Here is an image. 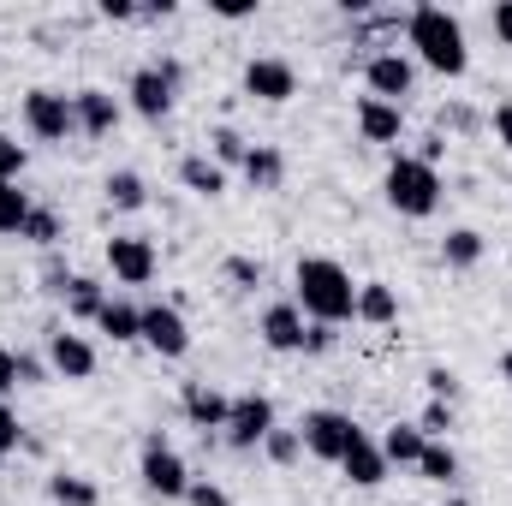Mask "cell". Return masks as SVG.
Instances as JSON below:
<instances>
[{
	"instance_id": "6da1fadb",
	"label": "cell",
	"mask_w": 512,
	"mask_h": 506,
	"mask_svg": "<svg viewBox=\"0 0 512 506\" xmlns=\"http://www.w3.org/2000/svg\"><path fill=\"white\" fill-rule=\"evenodd\" d=\"M405 42L417 48V60L441 78H459L471 66V48H465V24L447 12V6H411L405 12Z\"/></svg>"
},
{
	"instance_id": "7a4b0ae2",
	"label": "cell",
	"mask_w": 512,
	"mask_h": 506,
	"mask_svg": "<svg viewBox=\"0 0 512 506\" xmlns=\"http://www.w3.org/2000/svg\"><path fill=\"white\" fill-rule=\"evenodd\" d=\"M292 286H298V310L310 322L340 328L346 316H358V286H352V274L334 256H304L298 274H292Z\"/></svg>"
},
{
	"instance_id": "3957f363",
	"label": "cell",
	"mask_w": 512,
	"mask_h": 506,
	"mask_svg": "<svg viewBox=\"0 0 512 506\" xmlns=\"http://www.w3.org/2000/svg\"><path fill=\"white\" fill-rule=\"evenodd\" d=\"M382 191H387V209H393V215H411V221H423V215L441 209V173L423 167L417 155H393Z\"/></svg>"
},
{
	"instance_id": "277c9868",
	"label": "cell",
	"mask_w": 512,
	"mask_h": 506,
	"mask_svg": "<svg viewBox=\"0 0 512 506\" xmlns=\"http://www.w3.org/2000/svg\"><path fill=\"white\" fill-rule=\"evenodd\" d=\"M179 78H185L179 60H167V54L149 60V66H137V72H131V90H126L131 108H137L143 120H167V114H173V96H179Z\"/></svg>"
},
{
	"instance_id": "5b68a950",
	"label": "cell",
	"mask_w": 512,
	"mask_h": 506,
	"mask_svg": "<svg viewBox=\"0 0 512 506\" xmlns=\"http://www.w3.org/2000/svg\"><path fill=\"white\" fill-rule=\"evenodd\" d=\"M143 489L161 495V501H185V489H191V471H185V459L173 453V441L161 429L143 441Z\"/></svg>"
},
{
	"instance_id": "8992f818",
	"label": "cell",
	"mask_w": 512,
	"mask_h": 506,
	"mask_svg": "<svg viewBox=\"0 0 512 506\" xmlns=\"http://www.w3.org/2000/svg\"><path fill=\"white\" fill-rule=\"evenodd\" d=\"M358 435H364V429H358L346 411H310V417L298 423L304 453H316V459H328V465H340V459H346V447H352Z\"/></svg>"
},
{
	"instance_id": "52a82bcc",
	"label": "cell",
	"mask_w": 512,
	"mask_h": 506,
	"mask_svg": "<svg viewBox=\"0 0 512 506\" xmlns=\"http://www.w3.org/2000/svg\"><path fill=\"white\" fill-rule=\"evenodd\" d=\"M24 131L42 137V143H66V137L78 131L72 96H60V90H30V96H24Z\"/></svg>"
},
{
	"instance_id": "ba28073f",
	"label": "cell",
	"mask_w": 512,
	"mask_h": 506,
	"mask_svg": "<svg viewBox=\"0 0 512 506\" xmlns=\"http://www.w3.org/2000/svg\"><path fill=\"white\" fill-rule=\"evenodd\" d=\"M268 429H274V399L268 393H239L233 411H227V447L251 453V447L268 441Z\"/></svg>"
},
{
	"instance_id": "9c48e42d",
	"label": "cell",
	"mask_w": 512,
	"mask_h": 506,
	"mask_svg": "<svg viewBox=\"0 0 512 506\" xmlns=\"http://www.w3.org/2000/svg\"><path fill=\"white\" fill-rule=\"evenodd\" d=\"M364 84H370L376 102H393V108H399V102L411 96V84H417V66H411L399 48H382V54L364 60Z\"/></svg>"
},
{
	"instance_id": "30bf717a",
	"label": "cell",
	"mask_w": 512,
	"mask_h": 506,
	"mask_svg": "<svg viewBox=\"0 0 512 506\" xmlns=\"http://www.w3.org/2000/svg\"><path fill=\"white\" fill-rule=\"evenodd\" d=\"M143 346L161 358H185L191 352V328L173 304H143Z\"/></svg>"
},
{
	"instance_id": "8fae6325",
	"label": "cell",
	"mask_w": 512,
	"mask_h": 506,
	"mask_svg": "<svg viewBox=\"0 0 512 506\" xmlns=\"http://www.w3.org/2000/svg\"><path fill=\"white\" fill-rule=\"evenodd\" d=\"M245 96H256V102H292V96H298V72H292V60H280V54H256L251 66H245Z\"/></svg>"
},
{
	"instance_id": "7c38bea8",
	"label": "cell",
	"mask_w": 512,
	"mask_h": 506,
	"mask_svg": "<svg viewBox=\"0 0 512 506\" xmlns=\"http://www.w3.org/2000/svg\"><path fill=\"white\" fill-rule=\"evenodd\" d=\"M108 268H114V280H126V286H149V280H155V245L137 239V233H114V239H108Z\"/></svg>"
},
{
	"instance_id": "4fadbf2b",
	"label": "cell",
	"mask_w": 512,
	"mask_h": 506,
	"mask_svg": "<svg viewBox=\"0 0 512 506\" xmlns=\"http://www.w3.org/2000/svg\"><path fill=\"white\" fill-rule=\"evenodd\" d=\"M48 364L66 381H90L96 376V346H90L84 334H72V328H54V334H48Z\"/></svg>"
},
{
	"instance_id": "5bb4252c",
	"label": "cell",
	"mask_w": 512,
	"mask_h": 506,
	"mask_svg": "<svg viewBox=\"0 0 512 506\" xmlns=\"http://www.w3.org/2000/svg\"><path fill=\"white\" fill-rule=\"evenodd\" d=\"M179 411L191 417V429H227V411H233V399L221 393V387H209V381H185V393H179Z\"/></svg>"
},
{
	"instance_id": "9a60e30c",
	"label": "cell",
	"mask_w": 512,
	"mask_h": 506,
	"mask_svg": "<svg viewBox=\"0 0 512 506\" xmlns=\"http://www.w3.org/2000/svg\"><path fill=\"white\" fill-rule=\"evenodd\" d=\"M304 310L298 304H268L262 310V346L268 352H304Z\"/></svg>"
},
{
	"instance_id": "2e32d148",
	"label": "cell",
	"mask_w": 512,
	"mask_h": 506,
	"mask_svg": "<svg viewBox=\"0 0 512 506\" xmlns=\"http://www.w3.org/2000/svg\"><path fill=\"white\" fill-rule=\"evenodd\" d=\"M72 114H78V131L84 137H108V131L120 126V102L108 90H78L72 96Z\"/></svg>"
},
{
	"instance_id": "e0dca14e",
	"label": "cell",
	"mask_w": 512,
	"mask_h": 506,
	"mask_svg": "<svg viewBox=\"0 0 512 506\" xmlns=\"http://www.w3.org/2000/svg\"><path fill=\"white\" fill-rule=\"evenodd\" d=\"M358 131H364L370 143H399V131H405V108L376 102V96H358Z\"/></svg>"
},
{
	"instance_id": "ac0fdd59",
	"label": "cell",
	"mask_w": 512,
	"mask_h": 506,
	"mask_svg": "<svg viewBox=\"0 0 512 506\" xmlns=\"http://www.w3.org/2000/svg\"><path fill=\"white\" fill-rule=\"evenodd\" d=\"M340 471H346V477H352L358 489H376V483L387 477V459H382V447H376L370 435H358V441L346 447V459H340Z\"/></svg>"
},
{
	"instance_id": "d6986e66",
	"label": "cell",
	"mask_w": 512,
	"mask_h": 506,
	"mask_svg": "<svg viewBox=\"0 0 512 506\" xmlns=\"http://www.w3.org/2000/svg\"><path fill=\"white\" fill-rule=\"evenodd\" d=\"M96 328H102L114 346H131V340H143V310H137V304H120V298H108L102 316H96Z\"/></svg>"
},
{
	"instance_id": "ffe728a7",
	"label": "cell",
	"mask_w": 512,
	"mask_h": 506,
	"mask_svg": "<svg viewBox=\"0 0 512 506\" xmlns=\"http://www.w3.org/2000/svg\"><path fill=\"white\" fill-rule=\"evenodd\" d=\"M358 322H370V328L399 322V298H393L387 280H364V286H358Z\"/></svg>"
},
{
	"instance_id": "44dd1931",
	"label": "cell",
	"mask_w": 512,
	"mask_h": 506,
	"mask_svg": "<svg viewBox=\"0 0 512 506\" xmlns=\"http://www.w3.org/2000/svg\"><path fill=\"white\" fill-rule=\"evenodd\" d=\"M179 185L197 191V197H221L227 191V167H215L209 155H185L179 161Z\"/></svg>"
},
{
	"instance_id": "7402d4cb",
	"label": "cell",
	"mask_w": 512,
	"mask_h": 506,
	"mask_svg": "<svg viewBox=\"0 0 512 506\" xmlns=\"http://www.w3.org/2000/svg\"><path fill=\"white\" fill-rule=\"evenodd\" d=\"M245 179H251V191H274V185L286 179V155L268 149V143H251V155H245Z\"/></svg>"
},
{
	"instance_id": "603a6c76",
	"label": "cell",
	"mask_w": 512,
	"mask_h": 506,
	"mask_svg": "<svg viewBox=\"0 0 512 506\" xmlns=\"http://www.w3.org/2000/svg\"><path fill=\"white\" fill-rule=\"evenodd\" d=\"M423 447H429V441H423V429H417V423H393V429H387V441H382V459H387V465H417V459H423Z\"/></svg>"
},
{
	"instance_id": "cb8c5ba5",
	"label": "cell",
	"mask_w": 512,
	"mask_h": 506,
	"mask_svg": "<svg viewBox=\"0 0 512 506\" xmlns=\"http://www.w3.org/2000/svg\"><path fill=\"white\" fill-rule=\"evenodd\" d=\"M102 304H108V292H102L90 274H72V280H66V310H72L78 322H96V316H102Z\"/></svg>"
},
{
	"instance_id": "d4e9b609",
	"label": "cell",
	"mask_w": 512,
	"mask_h": 506,
	"mask_svg": "<svg viewBox=\"0 0 512 506\" xmlns=\"http://www.w3.org/2000/svg\"><path fill=\"white\" fill-rule=\"evenodd\" d=\"M441 262H447V268H477V262H483V233H477V227H453V233L441 239Z\"/></svg>"
},
{
	"instance_id": "484cf974",
	"label": "cell",
	"mask_w": 512,
	"mask_h": 506,
	"mask_svg": "<svg viewBox=\"0 0 512 506\" xmlns=\"http://www.w3.org/2000/svg\"><path fill=\"white\" fill-rule=\"evenodd\" d=\"M48 495L60 506H102V489H96L90 477H72V471H54V477H48Z\"/></svg>"
},
{
	"instance_id": "4316f807",
	"label": "cell",
	"mask_w": 512,
	"mask_h": 506,
	"mask_svg": "<svg viewBox=\"0 0 512 506\" xmlns=\"http://www.w3.org/2000/svg\"><path fill=\"white\" fill-rule=\"evenodd\" d=\"M108 203L114 209H143L149 203V185H143V173H131V167H120V173H108Z\"/></svg>"
},
{
	"instance_id": "83f0119b",
	"label": "cell",
	"mask_w": 512,
	"mask_h": 506,
	"mask_svg": "<svg viewBox=\"0 0 512 506\" xmlns=\"http://www.w3.org/2000/svg\"><path fill=\"white\" fill-rule=\"evenodd\" d=\"M417 471H423L429 483H453V477H459V453H453L447 441H429L423 459H417Z\"/></svg>"
},
{
	"instance_id": "f1b7e54d",
	"label": "cell",
	"mask_w": 512,
	"mask_h": 506,
	"mask_svg": "<svg viewBox=\"0 0 512 506\" xmlns=\"http://www.w3.org/2000/svg\"><path fill=\"white\" fill-rule=\"evenodd\" d=\"M30 209H36V203H30L18 185H6V179H0V233H24Z\"/></svg>"
},
{
	"instance_id": "f546056e",
	"label": "cell",
	"mask_w": 512,
	"mask_h": 506,
	"mask_svg": "<svg viewBox=\"0 0 512 506\" xmlns=\"http://www.w3.org/2000/svg\"><path fill=\"white\" fill-rule=\"evenodd\" d=\"M209 143H215V167H245V155H251V143H245L233 126H215Z\"/></svg>"
},
{
	"instance_id": "4dcf8cb0",
	"label": "cell",
	"mask_w": 512,
	"mask_h": 506,
	"mask_svg": "<svg viewBox=\"0 0 512 506\" xmlns=\"http://www.w3.org/2000/svg\"><path fill=\"white\" fill-rule=\"evenodd\" d=\"M18 239H30V245H42V251L60 245V215H54V209H30V221H24Z\"/></svg>"
},
{
	"instance_id": "1f68e13d",
	"label": "cell",
	"mask_w": 512,
	"mask_h": 506,
	"mask_svg": "<svg viewBox=\"0 0 512 506\" xmlns=\"http://www.w3.org/2000/svg\"><path fill=\"white\" fill-rule=\"evenodd\" d=\"M24 167H30V149H24L18 137H6V131H0V179H6V185H18V179H24Z\"/></svg>"
},
{
	"instance_id": "d6a6232c",
	"label": "cell",
	"mask_w": 512,
	"mask_h": 506,
	"mask_svg": "<svg viewBox=\"0 0 512 506\" xmlns=\"http://www.w3.org/2000/svg\"><path fill=\"white\" fill-rule=\"evenodd\" d=\"M417 429H423V441H441V435L453 429V405H447V399H429L423 417H417Z\"/></svg>"
},
{
	"instance_id": "836d02e7",
	"label": "cell",
	"mask_w": 512,
	"mask_h": 506,
	"mask_svg": "<svg viewBox=\"0 0 512 506\" xmlns=\"http://www.w3.org/2000/svg\"><path fill=\"white\" fill-rule=\"evenodd\" d=\"M262 453H268L274 465H292V459L304 453V441H298V429H268V441H262Z\"/></svg>"
},
{
	"instance_id": "e575fe53",
	"label": "cell",
	"mask_w": 512,
	"mask_h": 506,
	"mask_svg": "<svg viewBox=\"0 0 512 506\" xmlns=\"http://www.w3.org/2000/svg\"><path fill=\"white\" fill-rule=\"evenodd\" d=\"M227 280L251 292L256 280H262V262H256V256H227Z\"/></svg>"
},
{
	"instance_id": "d590c367",
	"label": "cell",
	"mask_w": 512,
	"mask_h": 506,
	"mask_svg": "<svg viewBox=\"0 0 512 506\" xmlns=\"http://www.w3.org/2000/svg\"><path fill=\"white\" fill-rule=\"evenodd\" d=\"M18 435H24V429H18V417H12V405L0 399V465H6V453L18 447Z\"/></svg>"
},
{
	"instance_id": "8d00e7d4",
	"label": "cell",
	"mask_w": 512,
	"mask_h": 506,
	"mask_svg": "<svg viewBox=\"0 0 512 506\" xmlns=\"http://www.w3.org/2000/svg\"><path fill=\"white\" fill-rule=\"evenodd\" d=\"M185 501H191V506H233V501H227V489H215V483H197V477H191Z\"/></svg>"
},
{
	"instance_id": "74e56055",
	"label": "cell",
	"mask_w": 512,
	"mask_h": 506,
	"mask_svg": "<svg viewBox=\"0 0 512 506\" xmlns=\"http://www.w3.org/2000/svg\"><path fill=\"white\" fill-rule=\"evenodd\" d=\"M423 381H429V393H435V399H447V405H453V393H459V376H453V370H441V364H435Z\"/></svg>"
},
{
	"instance_id": "f35d334b",
	"label": "cell",
	"mask_w": 512,
	"mask_h": 506,
	"mask_svg": "<svg viewBox=\"0 0 512 506\" xmlns=\"http://www.w3.org/2000/svg\"><path fill=\"white\" fill-rule=\"evenodd\" d=\"M304 352H334V328L328 322H310L304 328Z\"/></svg>"
},
{
	"instance_id": "ab89813d",
	"label": "cell",
	"mask_w": 512,
	"mask_h": 506,
	"mask_svg": "<svg viewBox=\"0 0 512 506\" xmlns=\"http://www.w3.org/2000/svg\"><path fill=\"white\" fill-rule=\"evenodd\" d=\"M489 24H495V36L512 48V0H495V12H489Z\"/></svg>"
},
{
	"instance_id": "60d3db41",
	"label": "cell",
	"mask_w": 512,
	"mask_h": 506,
	"mask_svg": "<svg viewBox=\"0 0 512 506\" xmlns=\"http://www.w3.org/2000/svg\"><path fill=\"white\" fill-rule=\"evenodd\" d=\"M12 387H18V352H6V346H0V399H6Z\"/></svg>"
},
{
	"instance_id": "b9f144b4",
	"label": "cell",
	"mask_w": 512,
	"mask_h": 506,
	"mask_svg": "<svg viewBox=\"0 0 512 506\" xmlns=\"http://www.w3.org/2000/svg\"><path fill=\"white\" fill-rule=\"evenodd\" d=\"M42 376H48V370H42V358H30V352H18V381H30V387H36Z\"/></svg>"
},
{
	"instance_id": "7bdbcfd3",
	"label": "cell",
	"mask_w": 512,
	"mask_h": 506,
	"mask_svg": "<svg viewBox=\"0 0 512 506\" xmlns=\"http://www.w3.org/2000/svg\"><path fill=\"white\" fill-rule=\"evenodd\" d=\"M495 137L512 149V102H501V108H495Z\"/></svg>"
},
{
	"instance_id": "ee69618b",
	"label": "cell",
	"mask_w": 512,
	"mask_h": 506,
	"mask_svg": "<svg viewBox=\"0 0 512 506\" xmlns=\"http://www.w3.org/2000/svg\"><path fill=\"white\" fill-rule=\"evenodd\" d=\"M102 18H137V6L131 0H102Z\"/></svg>"
},
{
	"instance_id": "f6af8a7d",
	"label": "cell",
	"mask_w": 512,
	"mask_h": 506,
	"mask_svg": "<svg viewBox=\"0 0 512 506\" xmlns=\"http://www.w3.org/2000/svg\"><path fill=\"white\" fill-rule=\"evenodd\" d=\"M215 12H221V18H251V0H221Z\"/></svg>"
},
{
	"instance_id": "bcb514c9",
	"label": "cell",
	"mask_w": 512,
	"mask_h": 506,
	"mask_svg": "<svg viewBox=\"0 0 512 506\" xmlns=\"http://www.w3.org/2000/svg\"><path fill=\"white\" fill-rule=\"evenodd\" d=\"M501 376H507V381H512V352H507V358H501Z\"/></svg>"
},
{
	"instance_id": "7dc6e473",
	"label": "cell",
	"mask_w": 512,
	"mask_h": 506,
	"mask_svg": "<svg viewBox=\"0 0 512 506\" xmlns=\"http://www.w3.org/2000/svg\"><path fill=\"white\" fill-rule=\"evenodd\" d=\"M447 506H471V501H447Z\"/></svg>"
}]
</instances>
